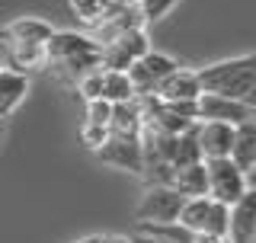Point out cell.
Masks as SVG:
<instances>
[{"mask_svg": "<svg viewBox=\"0 0 256 243\" xmlns=\"http://www.w3.org/2000/svg\"><path fill=\"white\" fill-rule=\"evenodd\" d=\"M74 243H102V234H90V237H80Z\"/></svg>", "mask_w": 256, "mask_h": 243, "instance_id": "f1b7e54d", "label": "cell"}, {"mask_svg": "<svg viewBox=\"0 0 256 243\" xmlns=\"http://www.w3.org/2000/svg\"><path fill=\"white\" fill-rule=\"evenodd\" d=\"M198 93H202L198 74L196 70H186V68L170 70V74L154 86L157 100H170V102H192V100H198Z\"/></svg>", "mask_w": 256, "mask_h": 243, "instance_id": "30bf717a", "label": "cell"}, {"mask_svg": "<svg viewBox=\"0 0 256 243\" xmlns=\"http://www.w3.org/2000/svg\"><path fill=\"white\" fill-rule=\"evenodd\" d=\"M112 4H116V0H68L70 13H74L77 20L84 22V26H90V29L109 13V6H112Z\"/></svg>", "mask_w": 256, "mask_h": 243, "instance_id": "44dd1931", "label": "cell"}, {"mask_svg": "<svg viewBox=\"0 0 256 243\" xmlns=\"http://www.w3.org/2000/svg\"><path fill=\"white\" fill-rule=\"evenodd\" d=\"M176 68H180V64H176L170 54L148 48V52H144L138 61H132V68H128V77H132L134 93L144 96V93H154V86H157L166 74H170V70H176Z\"/></svg>", "mask_w": 256, "mask_h": 243, "instance_id": "8992f818", "label": "cell"}, {"mask_svg": "<svg viewBox=\"0 0 256 243\" xmlns=\"http://www.w3.org/2000/svg\"><path fill=\"white\" fill-rule=\"evenodd\" d=\"M4 54H6V68L29 74L38 70L45 64V45H22V42H4Z\"/></svg>", "mask_w": 256, "mask_h": 243, "instance_id": "e0dca14e", "label": "cell"}, {"mask_svg": "<svg viewBox=\"0 0 256 243\" xmlns=\"http://www.w3.org/2000/svg\"><path fill=\"white\" fill-rule=\"evenodd\" d=\"M198 84L205 93L230 96V100H244L246 90L256 84V54H237V58L214 61L208 68L196 70Z\"/></svg>", "mask_w": 256, "mask_h": 243, "instance_id": "6da1fadb", "label": "cell"}, {"mask_svg": "<svg viewBox=\"0 0 256 243\" xmlns=\"http://www.w3.org/2000/svg\"><path fill=\"white\" fill-rule=\"evenodd\" d=\"M134 86H132V77L128 70H102V100L109 102H125V100H134Z\"/></svg>", "mask_w": 256, "mask_h": 243, "instance_id": "d6986e66", "label": "cell"}, {"mask_svg": "<svg viewBox=\"0 0 256 243\" xmlns=\"http://www.w3.org/2000/svg\"><path fill=\"white\" fill-rule=\"evenodd\" d=\"M253 243H256V230H253Z\"/></svg>", "mask_w": 256, "mask_h": 243, "instance_id": "1f68e13d", "label": "cell"}, {"mask_svg": "<svg viewBox=\"0 0 256 243\" xmlns=\"http://www.w3.org/2000/svg\"><path fill=\"white\" fill-rule=\"evenodd\" d=\"M234 128H237V125H228V122L196 118V141H198V150H202V160H212V157H230Z\"/></svg>", "mask_w": 256, "mask_h": 243, "instance_id": "ba28073f", "label": "cell"}, {"mask_svg": "<svg viewBox=\"0 0 256 243\" xmlns=\"http://www.w3.org/2000/svg\"><path fill=\"white\" fill-rule=\"evenodd\" d=\"M202 234H208V237H224V240H228V205H224V202L212 198V208H208V218H205Z\"/></svg>", "mask_w": 256, "mask_h": 243, "instance_id": "7402d4cb", "label": "cell"}, {"mask_svg": "<svg viewBox=\"0 0 256 243\" xmlns=\"http://www.w3.org/2000/svg\"><path fill=\"white\" fill-rule=\"evenodd\" d=\"M196 118H214V122H228V125H240V122L256 118V112L244 100H230V96L202 90L196 100Z\"/></svg>", "mask_w": 256, "mask_h": 243, "instance_id": "52a82bcc", "label": "cell"}, {"mask_svg": "<svg viewBox=\"0 0 256 243\" xmlns=\"http://www.w3.org/2000/svg\"><path fill=\"white\" fill-rule=\"evenodd\" d=\"M26 93H29V74H20V70L4 64V70H0V118H10L22 106Z\"/></svg>", "mask_w": 256, "mask_h": 243, "instance_id": "4fadbf2b", "label": "cell"}, {"mask_svg": "<svg viewBox=\"0 0 256 243\" xmlns=\"http://www.w3.org/2000/svg\"><path fill=\"white\" fill-rule=\"evenodd\" d=\"M0 70H4V64H0Z\"/></svg>", "mask_w": 256, "mask_h": 243, "instance_id": "836d02e7", "label": "cell"}, {"mask_svg": "<svg viewBox=\"0 0 256 243\" xmlns=\"http://www.w3.org/2000/svg\"><path fill=\"white\" fill-rule=\"evenodd\" d=\"M109 118H112V102L96 96V100H86V122L93 125H106L109 128Z\"/></svg>", "mask_w": 256, "mask_h": 243, "instance_id": "d4e9b609", "label": "cell"}, {"mask_svg": "<svg viewBox=\"0 0 256 243\" xmlns=\"http://www.w3.org/2000/svg\"><path fill=\"white\" fill-rule=\"evenodd\" d=\"M244 102H246V106H250V109L256 112V84L250 86V90H246V96H244Z\"/></svg>", "mask_w": 256, "mask_h": 243, "instance_id": "83f0119b", "label": "cell"}, {"mask_svg": "<svg viewBox=\"0 0 256 243\" xmlns=\"http://www.w3.org/2000/svg\"><path fill=\"white\" fill-rule=\"evenodd\" d=\"M77 93H80V100H96V96H102V68H93V70H86L84 77L77 80Z\"/></svg>", "mask_w": 256, "mask_h": 243, "instance_id": "cb8c5ba5", "label": "cell"}, {"mask_svg": "<svg viewBox=\"0 0 256 243\" xmlns=\"http://www.w3.org/2000/svg\"><path fill=\"white\" fill-rule=\"evenodd\" d=\"M256 230V189L246 192L234 205H228V243H253Z\"/></svg>", "mask_w": 256, "mask_h": 243, "instance_id": "9c48e42d", "label": "cell"}, {"mask_svg": "<svg viewBox=\"0 0 256 243\" xmlns=\"http://www.w3.org/2000/svg\"><path fill=\"white\" fill-rule=\"evenodd\" d=\"M198 160H202V150H198L196 125H192V128H186V132L176 134V144H173V157H170V164H173V170H180V166L198 164Z\"/></svg>", "mask_w": 256, "mask_h": 243, "instance_id": "ffe728a7", "label": "cell"}, {"mask_svg": "<svg viewBox=\"0 0 256 243\" xmlns=\"http://www.w3.org/2000/svg\"><path fill=\"white\" fill-rule=\"evenodd\" d=\"M106 138H109V128L106 125H93V122H84V125H80V144H84V148L96 150Z\"/></svg>", "mask_w": 256, "mask_h": 243, "instance_id": "484cf974", "label": "cell"}, {"mask_svg": "<svg viewBox=\"0 0 256 243\" xmlns=\"http://www.w3.org/2000/svg\"><path fill=\"white\" fill-rule=\"evenodd\" d=\"M102 243H134V240L122 237V234H102Z\"/></svg>", "mask_w": 256, "mask_h": 243, "instance_id": "4316f807", "label": "cell"}, {"mask_svg": "<svg viewBox=\"0 0 256 243\" xmlns=\"http://www.w3.org/2000/svg\"><path fill=\"white\" fill-rule=\"evenodd\" d=\"M100 48L93 36L86 32H77V29H54L45 42V64L48 61H61V58H70V54H80V52H93Z\"/></svg>", "mask_w": 256, "mask_h": 243, "instance_id": "8fae6325", "label": "cell"}, {"mask_svg": "<svg viewBox=\"0 0 256 243\" xmlns=\"http://www.w3.org/2000/svg\"><path fill=\"white\" fill-rule=\"evenodd\" d=\"M4 138H6V118H0V144H4Z\"/></svg>", "mask_w": 256, "mask_h": 243, "instance_id": "4dcf8cb0", "label": "cell"}, {"mask_svg": "<svg viewBox=\"0 0 256 243\" xmlns=\"http://www.w3.org/2000/svg\"><path fill=\"white\" fill-rule=\"evenodd\" d=\"M205 180H208V196L224 202V205H234L246 192V173L230 157L205 160Z\"/></svg>", "mask_w": 256, "mask_h": 243, "instance_id": "7a4b0ae2", "label": "cell"}, {"mask_svg": "<svg viewBox=\"0 0 256 243\" xmlns=\"http://www.w3.org/2000/svg\"><path fill=\"white\" fill-rule=\"evenodd\" d=\"M253 166H256V164H253Z\"/></svg>", "mask_w": 256, "mask_h": 243, "instance_id": "e575fe53", "label": "cell"}, {"mask_svg": "<svg viewBox=\"0 0 256 243\" xmlns=\"http://www.w3.org/2000/svg\"><path fill=\"white\" fill-rule=\"evenodd\" d=\"M148 48H150L148 26L128 29L118 38L100 45V68L102 70H128V68H132V61H138Z\"/></svg>", "mask_w": 256, "mask_h": 243, "instance_id": "3957f363", "label": "cell"}, {"mask_svg": "<svg viewBox=\"0 0 256 243\" xmlns=\"http://www.w3.org/2000/svg\"><path fill=\"white\" fill-rule=\"evenodd\" d=\"M180 0H138V13L144 16V22H160L164 16L173 13V6Z\"/></svg>", "mask_w": 256, "mask_h": 243, "instance_id": "603a6c76", "label": "cell"}, {"mask_svg": "<svg viewBox=\"0 0 256 243\" xmlns=\"http://www.w3.org/2000/svg\"><path fill=\"white\" fill-rule=\"evenodd\" d=\"M230 160L244 170H250L256 164V118L240 122L234 128V144H230Z\"/></svg>", "mask_w": 256, "mask_h": 243, "instance_id": "9a60e30c", "label": "cell"}, {"mask_svg": "<svg viewBox=\"0 0 256 243\" xmlns=\"http://www.w3.org/2000/svg\"><path fill=\"white\" fill-rule=\"evenodd\" d=\"M246 186H250V189H256V166L246 170Z\"/></svg>", "mask_w": 256, "mask_h": 243, "instance_id": "f546056e", "label": "cell"}, {"mask_svg": "<svg viewBox=\"0 0 256 243\" xmlns=\"http://www.w3.org/2000/svg\"><path fill=\"white\" fill-rule=\"evenodd\" d=\"M182 202H186V196L176 192L173 186H148V192L141 196L138 208H134V221L138 224H173Z\"/></svg>", "mask_w": 256, "mask_h": 243, "instance_id": "277c9868", "label": "cell"}, {"mask_svg": "<svg viewBox=\"0 0 256 243\" xmlns=\"http://www.w3.org/2000/svg\"><path fill=\"white\" fill-rule=\"evenodd\" d=\"M48 68L54 70V77H58L61 84H70V86H74L77 80L86 74V70L100 68V48H93V52H80V54H70V58H61V61H48Z\"/></svg>", "mask_w": 256, "mask_h": 243, "instance_id": "5bb4252c", "label": "cell"}, {"mask_svg": "<svg viewBox=\"0 0 256 243\" xmlns=\"http://www.w3.org/2000/svg\"><path fill=\"white\" fill-rule=\"evenodd\" d=\"M144 125V112H141V100H125V102H112V118H109V132L116 134H141Z\"/></svg>", "mask_w": 256, "mask_h": 243, "instance_id": "2e32d148", "label": "cell"}, {"mask_svg": "<svg viewBox=\"0 0 256 243\" xmlns=\"http://www.w3.org/2000/svg\"><path fill=\"white\" fill-rule=\"evenodd\" d=\"M93 154H96V160H102L106 166H116V170H125V173L141 176L144 154H141V138L138 134H116V132H109V138Z\"/></svg>", "mask_w": 256, "mask_h": 243, "instance_id": "5b68a950", "label": "cell"}, {"mask_svg": "<svg viewBox=\"0 0 256 243\" xmlns=\"http://www.w3.org/2000/svg\"><path fill=\"white\" fill-rule=\"evenodd\" d=\"M54 32L52 22L38 20V16H20V20L6 22L0 29V45L4 42H22V45H45L48 36Z\"/></svg>", "mask_w": 256, "mask_h": 243, "instance_id": "7c38bea8", "label": "cell"}, {"mask_svg": "<svg viewBox=\"0 0 256 243\" xmlns=\"http://www.w3.org/2000/svg\"><path fill=\"white\" fill-rule=\"evenodd\" d=\"M128 4H138V0H128Z\"/></svg>", "mask_w": 256, "mask_h": 243, "instance_id": "d6a6232c", "label": "cell"}, {"mask_svg": "<svg viewBox=\"0 0 256 243\" xmlns=\"http://www.w3.org/2000/svg\"><path fill=\"white\" fill-rule=\"evenodd\" d=\"M173 189L182 192V196H208V180H205V160L198 164H189V166H180L173 173Z\"/></svg>", "mask_w": 256, "mask_h": 243, "instance_id": "ac0fdd59", "label": "cell"}]
</instances>
